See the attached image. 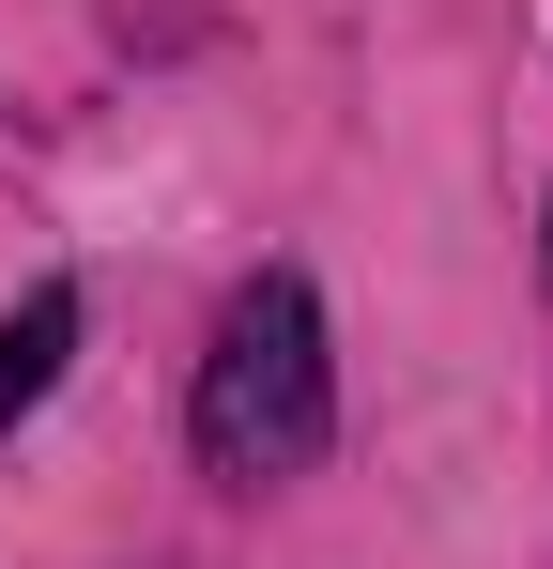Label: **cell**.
I'll use <instances>...</instances> for the list:
<instances>
[{
    "label": "cell",
    "instance_id": "obj_1",
    "mask_svg": "<svg viewBox=\"0 0 553 569\" xmlns=\"http://www.w3.org/2000/svg\"><path fill=\"white\" fill-rule=\"evenodd\" d=\"M184 431H200V462L247 477V492L323 462V431H339V370H323V308H308V278H247V292H231Z\"/></svg>",
    "mask_w": 553,
    "mask_h": 569
},
{
    "label": "cell",
    "instance_id": "obj_2",
    "mask_svg": "<svg viewBox=\"0 0 553 569\" xmlns=\"http://www.w3.org/2000/svg\"><path fill=\"white\" fill-rule=\"evenodd\" d=\"M62 355H78V292H62V278H31L16 308H0V431H16V416L62 385Z\"/></svg>",
    "mask_w": 553,
    "mask_h": 569
}]
</instances>
